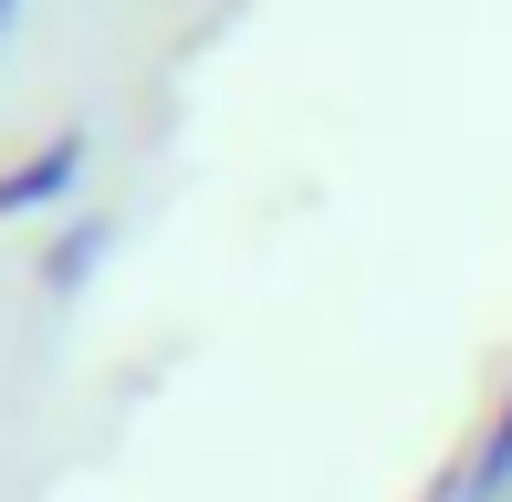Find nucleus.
I'll return each instance as SVG.
<instances>
[{"label":"nucleus","mask_w":512,"mask_h":502,"mask_svg":"<svg viewBox=\"0 0 512 502\" xmlns=\"http://www.w3.org/2000/svg\"><path fill=\"white\" fill-rule=\"evenodd\" d=\"M11 21H21V0H0V32H11Z\"/></svg>","instance_id":"obj_4"},{"label":"nucleus","mask_w":512,"mask_h":502,"mask_svg":"<svg viewBox=\"0 0 512 502\" xmlns=\"http://www.w3.org/2000/svg\"><path fill=\"white\" fill-rule=\"evenodd\" d=\"M84 178V126H63V136H42V147H21L11 168H0V220H21V210H53L63 189Z\"/></svg>","instance_id":"obj_1"},{"label":"nucleus","mask_w":512,"mask_h":502,"mask_svg":"<svg viewBox=\"0 0 512 502\" xmlns=\"http://www.w3.org/2000/svg\"><path fill=\"white\" fill-rule=\"evenodd\" d=\"M502 482H512V398H502V419H492V440H481V450H471V492H481V502H492Z\"/></svg>","instance_id":"obj_3"},{"label":"nucleus","mask_w":512,"mask_h":502,"mask_svg":"<svg viewBox=\"0 0 512 502\" xmlns=\"http://www.w3.org/2000/svg\"><path fill=\"white\" fill-rule=\"evenodd\" d=\"M95 251H105V220H84L74 241H53V251H42V283H53V293H74L84 272H95Z\"/></svg>","instance_id":"obj_2"}]
</instances>
